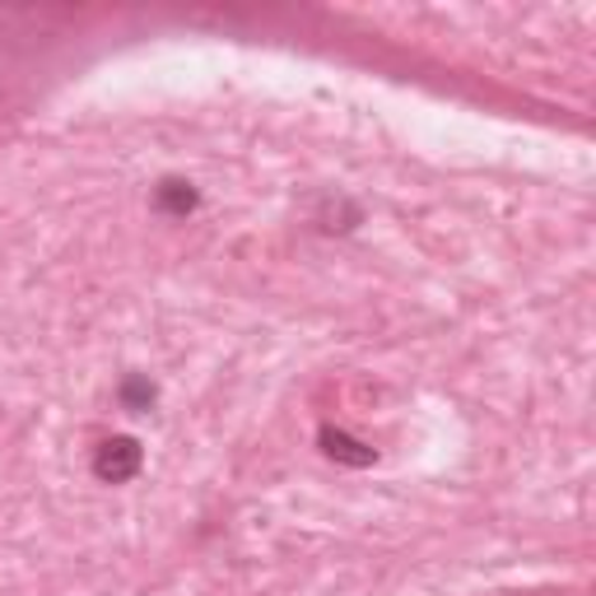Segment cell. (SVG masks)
<instances>
[{"mask_svg":"<svg viewBox=\"0 0 596 596\" xmlns=\"http://www.w3.org/2000/svg\"><path fill=\"white\" fill-rule=\"evenodd\" d=\"M196 187L191 182H182V178H164L159 187H154V210L159 215H168V219H187L191 210H196Z\"/></svg>","mask_w":596,"mask_h":596,"instance_id":"7a4b0ae2","label":"cell"},{"mask_svg":"<svg viewBox=\"0 0 596 596\" xmlns=\"http://www.w3.org/2000/svg\"><path fill=\"white\" fill-rule=\"evenodd\" d=\"M317 219H322V229H326V233H336V229L345 233V229H355V224H359L364 210H359L355 201H345V196H326Z\"/></svg>","mask_w":596,"mask_h":596,"instance_id":"277c9868","label":"cell"},{"mask_svg":"<svg viewBox=\"0 0 596 596\" xmlns=\"http://www.w3.org/2000/svg\"><path fill=\"white\" fill-rule=\"evenodd\" d=\"M154 396H159V391H154V383H149V378H140V373H136V378H126V383L117 387V401H122L130 415H145V410L154 406Z\"/></svg>","mask_w":596,"mask_h":596,"instance_id":"5b68a950","label":"cell"},{"mask_svg":"<svg viewBox=\"0 0 596 596\" xmlns=\"http://www.w3.org/2000/svg\"><path fill=\"white\" fill-rule=\"evenodd\" d=\"M145 467V448L136 443V438H107V443H98L94 452V475L103 484H126V480H136Z\"/></svg>","mask_w":596,"mask_h":596,"instance_id":"6da1fadb","label":"cell"},{"mask_svg":"<svg viewBox=\"0 0 596 596\" xmlns=\"http://www.w3.org/2000/svg\"><path fill=\"white\" fill-rule=\"evenodd\" d=\"M322 452H326L331 461H345V467H368V461L378 457L368 443H359V438H349L345 429H331V425L322 429Z\"/></svg>","mask_w":596,"mask_h":596,"instance_id":"3957f363","label":"cell"}]
</instances>
